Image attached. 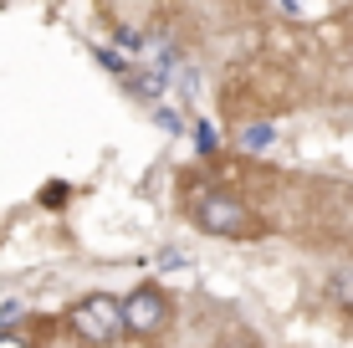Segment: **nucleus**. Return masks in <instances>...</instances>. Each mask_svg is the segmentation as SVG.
Returning <instances> with one entry per match:
<instances>
[{
  "mask_svg": "<svg viewBox=\"0 0 353 348\" xmlns=\"http://www.w3.org/2000/svg\"><path fill=\"white\" fill-rule=\"evenodd\" d=\"M72 328H77L88 343H108V338H118V328H123V303H118V297H108V292L82 297V303L72 307Z\"/></svg>",
  "mask_w": 353,
  "mask_h": 348,
  "instance_id": "obj_2",
  "label": "nucleus"
},
{
  "mask_svg": "<svg viewBox=\"0 0 353 348\" xmlns=\"http://www.w3.org/2000/svg\"><path fill=\"white\" fill-rule=\"evenodd\" d=\"M0 348H31L26 338H16V333H0Z\"/></svg>",
  "mask_w": 353,
  "mask_h": 348,
  "instance_id": "obj_11",
  "label": "nucleus"
},
{
  "mask_svg": "<svg viewBox=\"0 0 353 348\" xmlns=\"http://www.w3.org/2000/svg\"><path fill=\"white\" fill-rule=\"evenodd\" d=\"M333 297L343 307H353V272H338V277H333Z\"/></svg>",
  "mask_w": 353,
  "mask_h": 348,
  "instance_id": "obj_8",
  "label": "nucleus"
},
{
  "mask_svg": "<svg viewBox=\"0 0 353 348\" xmlns=\"http://www.w3.org/2000/svg\"><path fill=\"white\" fill-rule=\"evenodd\" d=\"M282 10H292V16H297V10H302V0H282Z\"/></svg>",
  "mask_w": 353,
  "mask_h": 348,
  "instance_id": "obj_12",
  "label": "nucleus"
},
{
  "mask_svg": "<svg viewBox=\"0 0 353 348\" xmlns=\"http://www.w3.org/2000/svg\"><path fill=\"white\" fill-rule=\"evenodd\" d=\"M41 200H46V205H62V200H67V185H46Z\"/></svg>",
  "mask_w": 353,
  "mask_h": 348,
  "instance_id": "obj_10",
  "label": "nucleus"
},
{
  "mask_svg": "<svg viewBox=\"0 0 353 348\" xmlns=\"http://www.w3.org/2000/svg\"><path fill=\"white\" fill-rule=\"evenodd\" d=\"M164 88H169V72H128V92L133 98H154L159 103Z\"/></svg>",
  "mask_w": 353,
  "mask_h": 348,
  "instance_id": "obj_4",
  "label": "nucleus"
},
{
  "mask_svg": "<svg viewBox=\"0 0 353 348\" xmlns=\"http://www.w3.org/2000/svg\"><path fill=\"white\" fill-rule=\"evenodd\" d=\"M164 297H159V287H139L133 297H123V328L128 333H159V323H164Z\"/></svg>",
  "mask_w": 353,
  "mask_h": 348,
  "instance_id": "obj_3",
  "label": "nucleus"
},
{
  "mask_svg": "<svg viewBox=\"0 0 353 348\" xmlns=\"http://www.w3.org/2000/svg\"><path fill=\"white\" fill-rule=\"evenodd\" d=\"M154 123H159L164 134H185V123H179V113H174V108H154Z\"/></svg>",
  "mask_w": 353,
  "mask_h": 348,
  "instance_id": "obj_7",
  "label": "nucleus"
},
{
  "mask_svg": "<svg viewBox=\"0 0 353 348\" xmlns=\"http://www.w3.org/2000/svg\"><path fill=\"white\" fill-rule=\"evenodd\" d=\"M194 149H200V154H215V149H221V139H215V128L205 123V118L194 123Z\"/></svg>",
  "mask_w": 353,
  "mask_h": 348,
  "instance_id": "obj_6",
  "label": "nucleus"
},
{
  "mask_svg": "<svg viewBox=\"0 0 353 348\" xmlns=\"http://www.w3.org/2000/svg\"><path fill=\"white\" fill-rule=\"evenodd\" d=\"M190 221L200 225V231L210 236H251L256 225H251V210L241 205L236 195H225V190H194L190 195Z\"/></svg>",
  "mask_w": 353,
  "mask_h": 348,
  "instance_id": "obj_1",
  "label": "nucleus"
},
{
  "mask_svg": "<svg viewBox=\"0 0 353 348\" xmlns=\"http://www.w3.org/2000/svg\"><path fill=\"white\" fill-rule=\"evenodd\" d=\"M272 143H276V128L272 123H246V134H241V149H251V154L272 149Z\"/></svg>",
  "mask_w": 353,
  "mask_h": 348,
  "instance_id": "obj_5",
  "label": "nucleus"
},
{
  "mask_svg": "<svg viewBox=\"0 0 353 348\" xmlns=\"http://www.w3.org/2000/svg\"><path fill=\"white\" fill-rule=\"evenodd\" d=\"M118 46H123V52H143V41H139V31H118Z\"/></svg>",
  "mask_w": 353,
  "mask_h": 348,
  "instance_id": "obj_9",
  "label": "nucleus"
}]
</instances>
